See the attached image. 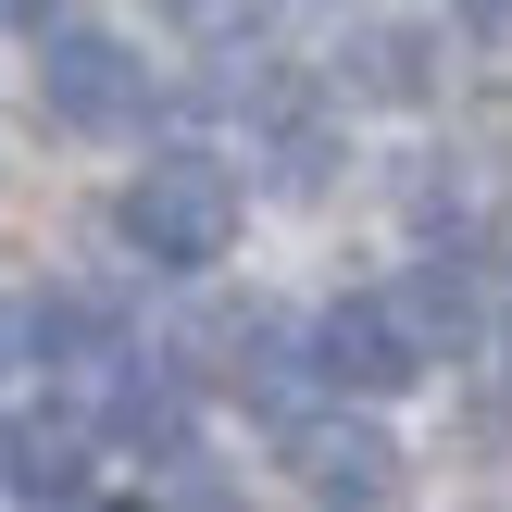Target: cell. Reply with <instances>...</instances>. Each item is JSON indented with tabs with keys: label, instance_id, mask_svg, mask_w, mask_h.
Instances as JSON below:
<instances>
[{
	"label": "cell",
	"instance_id": "obj_1",
	"mask_svg": "<svg viewBox=\"0 0 512 512\" xmlns=\"http://www.w3.org/2000/svg\"><path fill=\"white\" fill-rule=\"evenodd\" d=\"M125 238H138V263L163 275H200L238 250V175L213 163V150H163V163H138V188H125Z\"/></svg>",
	"mask_w": 512,
	"mask_h": 512
},
{
	"label": "cell",
	"instance_id": "obj_2",
	"mask_svg": "<svg viewBox=\"0 0 512 512\" xmlns=\"http://www.w3.org/2000/svg\"><path fill=\"white\" fill-rule=\"evenodd\" d=\"M138 100H150V63L113 25H88V13L38 25V113L50 125H138Z\"/></svg>",
	"mask_w": 512,
	"mask_h": 512
},
{
	"label": "cell",
	"instance_id": "obj_3",
	"mask_svg": "<svg viewBox=\"0 0 512 512\" xmlns=\"http://www.w3.org/2000/svg\"><path fill=\"white\" fill-rule=\"evenodd\" d=\"M288 475L325 512H388L400 500V450L375 425H350V413H288Z\"/></svg>",
	"mask_w": 512,
	"mask_h": 512
},
{
	"label": "cell",
	"instance_id": "obj_4",
	"mask_svg": "<svg viewBox=\"0 0 512 512\" xmlns=\"http://www.w3.org/2000/svg\"><path fill=\"white\" fill-rule=\"evenodd\" d=\"M313 363L338 375V388L388 400V388H413V375H425V338L400 325V300H338V313L313 325Z\"/></svg>",
	"mask_w": 512,
	"mask_h": 512
},
{
	"label": "cell",
	"instance_id": "obj_5",
	"mask_svg": "<svg viewBox=\"0 0 512 512\" xmlns=\"http://www.w3.org/2000/svg\"><path fill=\"white\" fill-rule=\"evenodd\" d=\"M13 488L88 512V438H75V425H13Z\"/></svg>",
	"mask_w": 512,
	"mask_h": 512
},
{
	"label": "cell",
	"instance_id": "obj_6",
	"mask_svg": "<svg viewBox=\"0 0 512 512\" xmlns=\"http://www.w3.org/2000/svg\"><path fill=\"white\" fill-rule=\"evenodd\" d=\"M350 50H363V88H375V100H413V88H425V63H413V38H400V25H363Z\"/></svg>",
	"mask_w": 512,
	"mask_h": 512
},
{
	"label": "cell",
	"instance_id": "obj_7",
	"mask_svg": "<svg viewBox=\"0 0 512 512\" xmlns=\"http://www.w3.org/2000/svg\"><path fill=\"white\" fill-rule=\"evenodd\" d=\"M88 512H150V500H88Z\"/></svg>",
	"mask_w": 512,
	"mask_h": 512
}]
</instances>
